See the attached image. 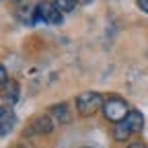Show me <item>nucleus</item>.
Here are the masks:
<instances>
[{
  "mask_svg": "<svg viewBox=\"0 0 148 148\" xmlns=\"http://www.w3.org/2000/svg\"><path fill=\"white\" fill-rule=\"evenodd\" d=\"M99 109H103V97L95 90H86V92H80L76 97V111L82 115V117H88V115H95Z\"/></svg>",
  "mask_w": 148,
  "mask_h": 148,
  "instance_id": "obj_1",
  "label": "nucleus"
},
{
  "mask_svg": "<svg viewBox=\"0 0 148 148\" xmlns=\"http://www.w3.org/2000/svg\"><path fill=\"white\" fill-rule=\"evenodd\" d=\"M103 113L109 121H113V123H119L127 117L130 113V107L127 103L121 99V97H109L103 101Z\"/></svg>",
  "mask_w": 148,
  "mask_h": 148,
  "instance_id": "obj_3",
  "label": "nucleus"
},
{
  "mask_svg": "<svg viewBox=\"0 0 148 148\" xmlns=\"http://www.w3.org/2000/svg\"><path fill=\"white\" fill-rule=\"evenodd\" d=\"M62 14L58 8H56L53 2H39L33 10V23H45V25H60L62 23Z\"/></svg>",
  "mask_w": 148,
  "mask_h": 148,
  "instance_id": "obj_2",
  "label": "nucleus"
},
{
  "mask_svg": "<svg viewBox=\"0 0 148 148\" xmlns=\"http://www.w3.org/2000/svg\"><path fill=\"white\" fill-rule=\"evenodd\" d=\"M14 2H21V0H14Z\"/></svg>",
  "mask_w": 148,
  "mask_h": 148,
  "instance_id": "obj_15",
  "label": "nucleus"
},
{
  "mask_svg": "<svg viewBox=\"0 0 148 148\" xmlns=\"http://www.w3.org/2000/svg\"><path fill=\"white\" fill-rule=\"evenodd\" d=\"M127 148H146L144 144H140V142H136V144H132V146H127Z\"/></svg>",
  "mask_w": 148,
  "mask_h": 148,
  "instance_id": "obj_13",
  "label": "nucleus"
},
{
  "mask_svg": "<svg viewBox=\"0 0 148 148\" xmlns=\"http://www.w3.org/2000/svg\"><path fill=\"white\" fill-rule=\"evenodd\" d=\"M88 2H92V0H76V4H88Z\"/></svg>",
  "mask_w": 148,
  "mask_h": 148,
  "instance_id": "obj_14",
  "label": "nucleus"
},
{
  "mask_svg": "<svg viewBox=\"0 0 148 148\" xmlns=\"http://www.w3.org/2000/svg\"><path fill=\"white\" fill-rule=\"evenodd\" d=\"M132 134H134V132L130 130V125H127L125 121H119V123H115V127H113V138H115L117 142H125Z\"/></svg>",
  "mask_w": 148,
  "mask_h": 148,
  "instance_id": "obj_8",
  "label": "nucleus"
},
{
  "mask_svg": "<svg viewBox=\"0 0 148 148\" xmlns=\"http://www.w3.org/2000/svg\"><path fill=\"white\" fill-rule=\"evenodd\" d=\"M123 121L130 125V130H132L134 134L142 132V127H144V117H142V113H140V111H130V113H127V117H125Z\"/></svg>",
  "mask_w": 148,
  "mask_h": 148,
  "instance_id": "obj_6",
  "label": "nucleus"
},
{
  "mask_svg": "<svg viewBox=\"0 0 148 148\" xmlns=\"http://www.w3.org/2000/svg\"><path fill=\"white\" fill-rule=\"evenodd\" d=\"M2 99L8 103V105H14L18 101V82L16 80H8L4 86H2Z\"/></svg>",
  "mask_w": 148,
  "mask_h": 148,
  "instance_id": "obj_5",
  "label": "nucleus"
},
{
  "mask_svg": "<svg viewBox=\"0 0 148 148\" xmlns=\"http://www.w3.org/2000/svg\"><path fill=\"white\" fill-rule=\"evenodd\" d=\"M138 6H140L144 12H148V0H138Z\"/></svg>",
  "mask_w": 148,
  "mask_h": 148,
  "instance_id": "obj_12",
  "label": "nucleus"
},
{
  "mask_svg": "<svg viewBox=\"0 0 148 148\" xmlns=\"http://www.w3.org/2000/svg\"><path fill=\"white\" fill-rule=\"evenodd\" d=\"M51 119L47 115H39L35 121H33V132L35 134H49L51 132Z\"/></svg>",
  "mask_w": 148,
  "mask_h": 148,
  "instance_id": "obj_7",
  "label": "nucleus"
},
{
  "mask_svg": "<svg viewBox=\"0 0 148 148\" xmlns=\"http://www.w3.org/2000/svg\"><path fill=\"white\" fill-rule=\"evenodd\" d=\"M51 113H53V117L58 119L60 123H68V121H70V113H68V107H66V103H60V105H53V109H51Z\"/></svg>",
  "mask_w": 148,
  "mask_h": 148,
  "instance_id": "obj_9",
  "label": "nucleus"
},
{
  "mask_svg": "<svg viewBox=\"0 0 148 148\" xmlns=\"http://www.w3.org/2000/svg\"><path fill=\"white\" fill-rule=\"evenodd\" d=\"M8 82V74H6V68L0 64V86H4Z\"/></svg>",
  "mask_w": 148,
  "mask_h": 148,
  "instance_id": "obj_11",
  "label": "nucleus"
},
{
  "mask_svg": "<svg viewBox=\"0 0 148 148\" xmlns=\"http://www.w3.org/2000/svg\"><path fill=\"white\" fill-rule=\"evenodd\" d=\"M14 111L12 107H0V136H6L10 130L14 127Z\"/></svg>",
  "mask_w": 148,
  "mask_h": 148,
  "instance_id": "obj_4",
  "label": "nucleus"
},
{
  "mask_svg": "<svg viewBox=\"0 0 148 148\" xmlns=\"http://www.w3.org/2000/svg\"><path fill=\"white\" fill-rule=\"evenodd\" d=\"M53 4L60 12H72L76 6V0H53Z\"/></svg>",
  "mask_w": 148,
  "mask_h": 148,
  "instance_id": "obj_10",
  "label": "nucleus"
}]
</instances>
